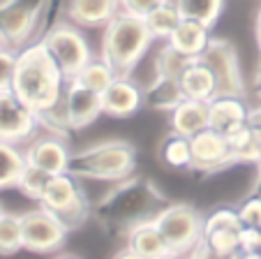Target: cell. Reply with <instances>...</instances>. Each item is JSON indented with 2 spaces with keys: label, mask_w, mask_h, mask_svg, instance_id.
Returning <instances> with one entry per match:
<instances>
[{
  "label": "cell",
  "mask_w": 261,
  "mask_h": 259,
  "mask_svg": "<svg viewBox=\"0 0 261 259\" xmlns=\"http://www.w3.org/2000/svg\"><path fill=\"white\" fill-rule=\"evenodd\" d=\"M203 218L206 215L190 204H169L158 213L155 225L167 243V250L188 254L203 239Z\"/></svg>",
  "instance_id": "cell-8"
},
{
  "label": "cell",
  "mask_w": 261,
  "mask_h": 259,
  "mask_svg": "<svg viewBox=\"0 0 261 259\" xmlns=\"http://www.w3.org/2000/svg\"><path fill=\"white\" fill-rule=\"evenodd\" d=\"M250 123V109L245 100L236 95H215L208 102V127L224 137H231L243 125Z\"/></svg>",
  "instance_id": "cell-15"
},
{
  "label": "cell",
  "mask_w": 261,
  "mask_h": 259,
  "mask_svg": "<svg viewBox=\"0 0 261 259\" xmlns=\"http://www.w3.org/2000/svg\"><path fill=\"white\" fill-rule=\"evenodd\" d=\"M139 107H143V90L125 74H118L111 81V86L102 93V109L107 116L127 118Z\"/></svg>",
  "instance_id": "cell-17"
},
{
  "label": "cell",
  "mask_w": 261,
  "mask_h": 259,
  "mask_svg": "<svg viewBox=\"0 0 261 259\" xmlns=\"http://www.w3.org/2000/svg\"><path fill=\"white\" fill-rule=\"evenodd\" d=\"M150 44H153V35L148 30L146 19L120 10L104 26L102 58L111 65L116 74L127 77L129 69L146 56Z\"/></svg>",
  "instance_id": "cell-4"
},
{
  "label": "cell",
  "mask_w": 261,
  "mask_h": 259,
  "mask_svg": "<svg viewBox=\"0 0 261 259\" xmlns=\"http://www.w3.org/2000/svg\"><path fill=\"white\" fill-rule=\"evenodd\" d=\"M254 35H256V44H259V49H261V10H259L256 21H254Z\"/></svg>",
  "instance_id": "cell-40"
},
{
  "label": "cell",
  "mask_w": 261,
  "mask_h": 259,
  "mask_svg": "<svg viewBox=\"0 0 261 259\" xmlns=\"http://www.w3.org/2000/svg\"><path fill=\"white\" fill-rule=\"evenodd\" d=\"M111 259H143V257H139V254L134 252V250H132V248H129V245H127V248L118 250V252H116V254H114V257H111Z\"/></svg>",
  "instance_id": "cell-38"
},
{
  "label": "cell",
  "mask_w": 261,
  "mask_h": 259,
  "mask_svg": "<svg viewBox=\"0 0 261 259\" xmlns=\"http://www.w3.org/2000/svg\"><path fill=\"white\" fill-rule=\"evenodd\" d=\"M250 123L261 132V104H259V109H250Z\"/></svg>",
  "instance_id": "cell-39"
},
{
  "label": "cell",
  "mask_w": 261,
  "mask_h": 259,
  "mask_svg": "<svg viewBox=\"0 0 261 259\" xmlns=\"http://www.w3.org/2000/svg\"><path fill=\"white\" fill-rule=\"evenodd\" d=\"M256 164H259V169H261V151H259V160H256Z\"/></svg>",
  "instance_id": "cell-47"
},
{
  "label": "cell",
  "mask_w": 261,
  "mask_h": 259,
  "mask_svg": "<svg viewBox=\"0 0 261 259\" xmlns=\"http://www.w3.org/2000/svg\"><path fill=\"white\" fill-rule=\"evenodd\" d=\"M185 259H233V257H224V254H220V252H215V250H211L206 243H199L197 248L192 250V252H188L185 254Z\"/></svg>",
  "instance_id": "cell-37"
},
{
  "label": "cell",
  "mask_w": 261,
  "mask_h": 259,
  "mask_svg": "<svg viewBox=\"0 0 261 259\" xmlns=\"http://www.w3.org/2000/svg\"><path fill=\"white\" fill-rule=\"evenodd\" d=\"M3 215H5V208H3V204H0V220H3Z\"/></svg>",
  "instance_id": "cell-46"
},
{
  "label": "cell",
  "mask_w": 261,
  "mask_h": 259,
  "mask_svg": "<svg viewBox=\"0 0 261 259\" xmlns=\"http://www.w3.org/2000/svg\"><path fill=\"white\" fill-rule=\"evenodd\" d=\"M160 160L173 169H190L192 164V146L188 137L171 132L160 146Z\"/></svg>",
  "instance_id": "cell-28"
},
{
  "label": "cell",
  "mask_w": 261,
  "mask_h": 259,
  "mask_svg": "<svg viewBox=\"0 0 261 259\" xmlns=\"http://www.w3.org/2000/svg\"><path fill=\"white\" fill-rule=\"evenodd\" d=\"M190 63H192V58H188L185 54H180L178 49H173L169 42L158 51V56H155V67H158L160 77L180 79Z\"/></svg>",
  "instance_id": "cell-30"
},
{
  "label": "cell",
  "mask_w": 261,
  "mask_h": 259,
  "mask_svg": "<svg viewBox=\"0 0 261 259\" xmlns=\"http://www.w3.org/2000/svg\"><path fill=\"white\" fill-rule=\"evenodd\" d=\"M250 195L261 197V169H259V176H256V181H254V185H252V192H250Z\"/></svg>",
  "instance_id": "cell-43"
},
{
  "label": "cell",
  "mask_w": 261,
  "mask_h": 259,
  "mask_svg": "<svg viewBox=\"0 0 261 259\" xmlns=\"http://www.w3.org/2000/svg\"><path fill=\"white\" fill-rule=\"evenodd\" d=\"M185 90L180 86V79L171 77H155V81L143 90V107L155 111H173L180 102H185Z\"/></svg>",
  "instance_id": "cell-19"
},
{
  "label": "cell",
  "mask_w": 261,
  "mask_h": 259,
  "mask_svg": "<svg viewBox=\"0 0 261 259\" xmlns=\"http://www.w3.org/2000/svg\"><path fill=\"white\" fill-rule=\"evenodd\" d=\"M49 178H51V174H46L44 169L33 167V164H28V162H25V169H23V174H21L16 187H19L25 197H30V199H35V201H40V197H42V192H44Z\"/></svg>",
  "instance_id": "cell-32"
},
{
  "label": "cell",
  "mask_w": 261,
  "mask_h": 259,
  "mask_svg": "<svg viewBox=\"0 0 261 259\" xmlns=\"http://www.w3.org/2000/svg\"><path fill=\"white\" fill-rule=\"evenodd\" d=\"M137 167V148L123 139H111L72 153L67 174L79 181H125Z\"/></svg>",
  "instance_id": "cell-3"
},
{
  "label": "cell",
  "mask_w": 261,
  "mask_h": 259,
  "mask_svg": "<svg viewBox=\"0 0 261 259\" xmlns=\"http://www.w3.org/2000/svg\"><path fill=\"white\" fill-rule=\"evenodd\" d=\"M99 113H104L102 95L86 88V86H81V83L74 81V79L67 81L63 100H60V118H63L67 132L69 130H84Z\"/></svg>",
  "instance_id": "cell-13"
},
{
  "label": "cell",
  "mask_w": 261,
  "mask_h": 259,
  "mask_svg": "<svg viewBox=\"0 0 261 259\" xmlns=\"http://www.w3.org/2000/svg\"><path fill=\"white\" fill-rule=\"evenodd\" d=\"M173 3L178 5L182 19L199 21V23L211 28L217 21V16H220L224 0H173Z\"/></svg>",
  "instance_id": "cell-29"
},
{
  "label": "cell",
  "mask_w": 261,
  "mask_h": 259,
  "mask_svg": "<svg viewBox=\"0 0 261 259\" xmlns=\"http://www.w3.org/2000/svg\"><path fill=\"white\" fill-rule=\"evenodd\" d=\"M65 86L67 79L42 44V39L19 51L12 93L23 100L30 109H35L40 118L60 104Z\"/></svg>",
  "instance_id": "cell-1"
},
{
  "label": "cell",
  "mask_w": 261,
  "mask_h": 259,
  "mask_svg": "<svg viewBox=\"0 0 261 259\" xmlns=\"http://www.w3.org/2000/svg\"><path fill=\"white\" fill-rule=\"evenodd\" d=\"M16 56H19V51L0 46V93L12 90L14 72H16Z\"/></svg>",
  "instance_id": "cell-33"
},
{
  "label": "cell",
  "mask_w": 261,
  "mask_h": 259,
  "mask_svg": "<svg viewBox=\"0 0 261 259\" xmlns=\"http://www.w3.org/2000/svg\"><path fill=\"white\" fill-rule=\"evenodd\" d=\"M37 204L49 210L51 215H56L67 231L81 227L88 220V215H93V206L81 190L79 178H74L67 171L54 174L49 178Z\"/></svg>",
  "instance_id": "cell-6"
},
{
  "label": "cell",
  "mask_w": 261,
  "mask_h": 259,
  "mask_svg": "<svg viewBox=\"0 0 261 259\" xmlns=\"http://www.w3.org/2000/svg\"><path fill=\"white\" fill-rule=\"evenodd\" d=\"M120 12V0H67V19L79 28H104Z\"/></svg>",
  "instance_id": "cell-18"
},
{
  "label": "cell",
  "mask_w": 261,
  "mask_h": 259,
  "mask_svg": "<svg viewBox=\"0 0 261 259\" xmlns=\"http://www.w3.org/2000/svg\"><path fill=\"white\" fill-rule=\"evenodd\" d=\"M180 86L185 90L188 100H199V102H211L217 95V86H215V77L213 72L201 63L199 58H194L188 65V69L180 77Z\"/></svg>",
  "instance_id": "cell-22"
},
{
  "label": "cell",
  "mask_w": 261,
  "mask_h": 259,
  "mask_svg": "<svg viewBox=\"0 0 261 259\" xmlns=\"http://www.w3.org/2000/svg\"><path fill=\"white\" fill-rule=\"evenodd\" d=\"M23 248V227L21 215L5 213L0 220V254H14Z\"/></svg>",
  "instance_id": "cell-31"
},
{
  "label": "cell",
  "mask_w": 261,
  "mask_h": 259,
  "mask_svg": "<svg viewBox=\"0 0 261 259\" xmlns=\"http://www.w3.org/2000/svg\"><path fill=\"white\" fill-rule=\"evenodd\" d=\"M164 206H169L167 197L155 187V183L143 178H125L93 206V215L109 231L127 234L132 227L155 220Z\"/></svg>",
  "instance_id": "cell-2"
},
{
  "label": "cell",
  "mask_w": 261,
  "mask_h": 259,
  "mask_svg": "<svg viewBox=\"0 0 261 259\" xmlns=\"http://www.w3.org/2000/svg\"><path fill=\"white\" fill-rule=\"evenodd\" d=\"M158 259H185V254H180V252H171V250H167V252L160 254Z\"/></svg>",
  "instance_id": "cell-42"
},
{
  "label": "cell",
  "mask_w": 261,
  "mask_h": 259,
  "mask_svg": "<svg viewBox=\"0 0 261 259\" xmlns=\"http://www.w3.org/2000/svg\"><path fill=\"white\" fill-rule=\"evenodd\" d=\"M243 222L238 208H229L222 206L215 208L203 218V243L211 250L224 254V257H236L241 252V234H243Z\"/></svg>",
  "instance_id": "cell-11"
},
{
  "label": "cell",
  "mask_w": 261,
  "mask_h": 259,
  "mask_svg": "<svg viewBox=\"0 0 261 259\" xmlns=\"http://www.w3.org/2000/svg\"><path fill=\"white\" fill-rule=\"evenodd\" d=\"M127 245L143 259H158L160 254L167 252V243H164L155 220H148L132 227L127 231Z\"/></svg>",
  "instance_id": "cell-23"
},
{
  "label": "cell",
  "mask_w": 261,
  "mask_h": 259,
  "mask_svg": "<svg viewBox=\"0 0 261 259\" xmlns=\"http://www.w3.org/2000/svg\"><path fill=\"white\" fill-rule=\"evenodd\" d=\"M56 259H79V257H72V254H60V257H56Z\"/></svg>",
  "instance_id": "cell-45"
},
{
  "label": "cell",
  "mask_w": 261,
  "mask_h": 259,
  "mask_svg": "<svg viewBox=\"0 0 261 259\" xmlns=\"http://www.w3.org/2000/svg\"><path fill=\"white\" fill-rule=\"evenodd\" d=\"M254 81H256V90L261 93V65H259V69H256V77H254Z\"/></svg>",
  "instance_id": "cell-44"
},
{
  "label": "cell",
  "mask_w": 261,
  "mask_h": 259,
  "mask_svg": "<svg viewBox=\"0 0 261 259\" xmlns=\"http://www.w3.org/2000/svg\"><path fill=\"white\" fill-rule=\"evenodd\" d=\"M42 127L40 113L30 109L12 90L0 93V142L19 146L21 142H33Z\"/></svg>",
  "instance_id": "cell-10"
},
{
  "label": "cell",
  "mask_w": 261,
  "mask_h": 259,
  "mask_svg": "<svg viewBox=\"0 0 261 259\" xmlns=\"http://www.w3.org/2000/svg\"><path fill=\"white\" fill-rule=\"evenodd\" d=\"M208 127V102L185 100L171 111V132L180 137H194Z\"/></svg>",
  "instance_id": "cell-21"
},
{
  "label": "cell",
  "mask_w": 261,
  "mask_h": 259,
  "mask_svg": "<svg viewBox=\"0 0 261 259\" xmlns=\"http://www.w3.org/2000/svg\"><path fill=\"white\" fill-rule=\"evenodd\" d=\"M243 227H252V229H261V197L247 195V199L238 208Z\"/></svg>",
  "instance_id": "cell-34"
},
{
  "label": "cell",
  "mask_w": 261,
  "mask_h": 259,
  "mask_svg": "<svg viewBox=\"0 0 261 259\" xmlns=\"http://www.w3.org/2000/svg\"><path fill=\"white\" fill-rule=\"evenodd\" d=\"M259 100H261V93H259Z\"/></svg>",
  "instance_id": "cell-48"
},
{
  "label": "cell",
  "mask_w": 261,
  "mask_h": 259,
  "mask_svg": "<svg viewBox=\"0 0 261 259\" xmlns=\"http://www.w3.org/2000/svg\"><path fill=\"white\" fill-rule=\"evenodd\" d=\"M190 146H192V164H190L192 171L215 174V171L233 164L231 151H229V139L224 134H220L217 130H213V127H206L199 134L190 137Z\"/></svg>",
  "instance_id": "cell-14"
},
{
  "label": "cell",
  "mask_w": 261,
  "mask_h": 259,
  "mask_svg": "<svg viewBox=\"0 0 261 259\" xmlns=\"http://www.w3.org/2000/svg\"><path fill=\"white\" fill-rule=\"evenodd\" d=\"M21 227H23V248L40 254L58 250L67 236L63 222L42 206L21 215Z\"/></svg>",
  "instance_id": "cell-12"
},
{
  "label": "cell",
  "mask_w": 261,
  "mask_h": 259,
  "mask_svg": "<svg viewBox=\"0 0 261 259\" xmlns=\"http://www.w3.org/2000/svg\"><path fill=\"white\" fill-rule=\"evenodd\" d=\"M42 44L56 60L60 72L65 74L67 81H72L86 65L93 60V51H90L88 39L79 30V26H74L72 21H63L51 28H46Z\"/></svg>",
  "instance_id": "cell-7"
},
{
  "label": "cell",
  "mask_w": 261,
  "mask_h": 259,
  "mask_svg": "<svg viewBox=\"0 0 261 259\" xmlns=\"http://www.w3.org/2000/svg\"><path fill=\"white\" fill-rule=\"evenodd\" d=\"M54 0H0V46L21 51L44 37Z\"/></svg>",
  "instance_id": "cell-5"
},
{
  "label": "cell",
  "mask_w": 261,
  "mask_h": 259,
  "mask_svg": "<svg viewBox=\"0 0 261 259\" xmlns=\"http://www.w3.org/2000/svg\"><path fill=\"white\" fill-rule=\"evenodd\" d=\"M208 30L211 28L203 26V23H199V21L182 19L167 42L173 46V49H178L180 54H185L188 58L194 60V58H199V56L203 54V49H206L208 42H211Z\"/></svg>",
  "instance_id": "cell-20"
},
{
  "label": "cell",
  "mask_w": 261,
  "mask_h": 259,
  "mask_svg": "<svg viewBox=\"0 0 261 259\" xmlns=\"http://www.w3.org/2000/svg\"><path fill=\"white\" fill-rule=\"evenodd\" d=\"M116 77H118V74L111 69V65H109L104 58H93L76 77H74V81H79L81 86H86V88H90V90L102 95L104 90L111 86V81H114Z\"/></svg>",
  "instance_id": "cell-27"
},
{
  "label": "cell",
  "mask_w": 261,
  "mask_h": 259,
  "mask_svg": "<svg viewBox=\"0 0 261 259\" xmlns=\"http://www.w3.org/2000/svg\"><path fill=\"white\" fill-rule=\"evenodd\" d=\"M233 259H261V252H238Z\"/></svg>",
  "instance_id": "cell-41"
},
{
  "label": "cell",
  "mask_w": 261,
  "mask_h": 259,
  "mask_svg": "<svg viewBox=\"0 0 261 259\" xmlns=\"http://www.w3.org/2000/svg\"><path fill=\"white\" fill-rule=\"evenodd\" d=\"M164 3H167V0H120V10L146 19L150 12L158 10L160 5H164Z\"/></svg>",
  "instance_id": "cell-35"
},
{
  "label": "cell",
  "mask_w": 261,
  "mask_h": 259,
  "mask_svg": "<svg viewBox=\"0 0 261 259\" xmlns=\"http://www.w3.org/2000/svg\"><path fill=\"white\" fill-rule=\"evenodd\" d=\"M25 169V153L19 151L16 144L0 142V190L19 183Z\"/></svg>",
  "instance_id": "cell-25"
},
{
  "label": "cell",
  "mask_w": 261,
  "mask_h": 259,
  "mask_svg": "<svg viewBox=\"0 0 261 259\" xmlns=\"http://www.w3.org/2000/svg\"><path fill=\"white\" fill-rule=\"evenodd\" d=\"M241 252H261V229H252V227L243 229Z\"/></svg>",
  "instance_id": "cell-36"
},
{
  "label": "cell",
  "mask_w": 261,
  "mask_h": 259,
  "mask_svg": "<svg viewBox=\"0 0 261 259\" xmlns=\"http://www.w3.org/2000/svg\"><path fill=\"white\" fill-rule=\"evenodd\" d=\"M23 153H25V162H28V164L40 167V169H44L51 176L67 171L69 157H72L69 148L65 146L63 137H58V134L40 137V139L35 137Z\"/></svg>",
  "instance_id": "cell-16"
},
{
  "label": "cell",
  "mask_w": 261,
  "mask_h": 259,
  "mask_svg": "<svg viewBox=\"0 0 261 259\" xmlns=\"http://www.w3.org/2000/svg\"><path fill=\"white\" fill-rule=\"evenodd\" d=\"M229 139V151H231V162H254L259 160L261 151V132L252 123L243 125L238 132H233Z\"/></svg>",
  "instance_id": "cell-24"
},
{
  "label": "cell",
  "mask_w": 261,
  "mask_h": 259,
  "mask_svg": "<svg viewBox=\"0 0 261 259\" xmlns=\"http://www.w3.org/2000/svg\"><path fill=\"white\" fill-rule=\"evenodd\" d=\"M180 21H182V14L178 10V5L176 3H169V0L146 16L148 30H150L153 39H164V42L171 37V33L178 28Z\"/></svg>",
  "instance_id": "cell-26"
},
{
  "label": "cell",
  "mask_w": 261,
  "mask_h": 259,
  "mask_svg": "<svg viewBox=\"0 0 261 259\" xmlns=\"http://www.w3.org/2000/svg\"><path fill=\"white\" fill-rule=\"evenodd\" d=\"M199 60L215 77L217 95H236V98H243L245 81H243V72H241V60H238V54L231 42L211 37V42L203 49V54L199 56Z\"/></svg>",
  "instance_id": "cell-9"
}]
</instances>
